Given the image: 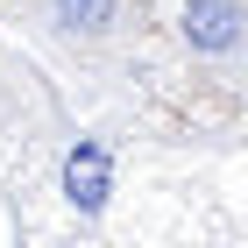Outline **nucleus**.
<instances>
[{
	"label": "nucleus",
	"mask_w": 248,
	"mask_h": 248,
	"mask_svg": "<svg viewBox=\"0 0 248 248\" xmlns=\"http://www.w3.org/2000/svg\"><path fill=\"white\" fill-rule=\"evenodd\" d=\"M121 21H128V0H50L43 7V29L64 50H99L107 36H121Z\"/></svg>",
	"instance_id": "nucleus-3"
},
{
	"label": "nucleus",
	"mask_w": 248,
	"mask_h": 248,
	"mask_svg": "<svg viewBox=\"0 0 248 248\" xmlns=\"http://www.w3.org/2000/svg\"><path fill=\"white\" fill-rule=\"evenodd\" d=\"M177 36H185L191 57H220V64H234V57H241V0H185Z\"/></svg>",
	"instance_id": "nucleus-2"
},
{
	"label": "nucleus",
	"mask_w": 248,
	"mask_h": 248,
	"mask_svg": "<svg viewBox=\"0 0 248 248\" xmlns=\"http://www.w3.org/2000/svg\"><path fill=\"white\" fill-rule=\"evenodd\" d=\"M57 191H64V206L78 220H99V213L114 206V149L99 135H78L71 149H64V163H57Z\"/></svg>",
	"instance_id": "nucleus-1"
}]
</instances>
